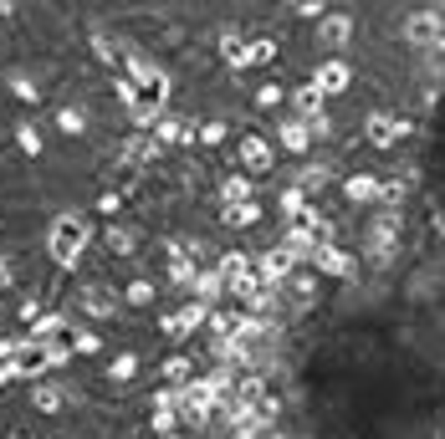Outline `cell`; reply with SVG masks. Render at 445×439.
<instances>
[{"mask_svg": "<svg viewBox=\"0 0 445 439\" xmlns=\"http://www.w3.org/2000/svg\"><path fill=\"white\" fill-rule=\"evenodd\" d=\"M82 240H88V220L72 215L67 225L52 235V255H57V260H77V246H82Z\"/></svg>", "mask_w": 445, "mask_h": 439, "instance_id": "1", "label": "cell"}, {"mask_svg": "<svg viewBox=\"0 0 445 439\" xmlns=\"http://www.w3.org/2000/svg\"><path fill=\"white\" fill-rule=\"evenodd\" d=\"M241 153H246V164H251V169H266V164H271L266 143H256V138H246V148H241Z\"/></svg>", "mask_w": 445, "mask_h": 439, "instance_id": "2", "label": "cell"}, {"mask_svg": "<svg viewBox=\"0 0 445 439\" xmlns=\"http://www.w3.org/2000/svg\"><path fill=\"white\" fill-rule=\"evenodd\" d=\"M317 82H323V87H343V82H348V72L338 67V61H328V67L317 72Z\"/></svg>", "mask_w": 445, "mask_h": 439, "instance_id": "3", "label": "cell"}, {"mask_svg": "<svg viewBox=\"0 0 445 439\" xmlns=\"http://www.w3.org/2000/svg\"><path fill=\"white\" fill-rule=\"evenodd\" d=\"M282 143H287V148H307V133H302L297 123H282Z\"/></svg>", "mask_w": 445, "mask_h": 439, "instance_id": "4", "label": "cell"}, {"mask_svg": "<svg viewBox=\"0 0 445 439\" xmlns=\"http://www.w3.org/2000/svg\"><path fill=\"white\" fill-rule=\"evenodd\" d=\"M323 36H328V41H343V36H348V20H343V16H333L328 26H323Z\"/></svg>", "mask_w": 445, "mask_h": 439, "instance_id": "5", "label": "cell"}, {"mask_svg": "<svg viewBox=\"0 0 445 439\" xmlns=\"http://www.w3.org/2000/svg\"><path fill=\"white\" fill-rule=\"evenodd\" d=\"M20 148H31V153L41 148V138H36V128H20Z\"/></svg>", "mask_w": 445, "mask_h": 439, "instance_id": "6", "label": "cell"}]
</instances>
